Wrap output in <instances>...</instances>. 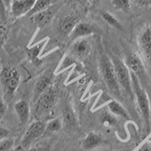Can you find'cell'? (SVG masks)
Segmentation results:
<instances>
[{
    "instance_id": "obj_25",
    "label": "cell",
    "mask_w": 151,
    "mask_h": 151,
    "mask_svg": "<svg viewBox=\"0 0 151 151\" xmlns=\"http://www.w3.org/2000/svg\"><path fill=\"white\" fill-rule=\"evenodd\" d=\"M14 144L13 138L8 137L0 141V151H11Z\"/></svg>"
},
{
    "instance_id": "obj_32",
    "label": "cell",
    "mask_w": 151,
    "mask_h": 151,
    "mask_svg": "<svg viewBox=\"0 0 151 151\" xmlns=\"http://www.w3.org/2000/svg\"><path fill=\"white\" fill-rule=\"evenodd\" d=\"M141 5H148L151 3V0H137Z\"/></svg>"
},
{
    "instance_id": "obj_26",
    "label": "cell",
    "mask_w": 151,
    "mask_h": 151,
    "mask_svg": "<svg viewBox=\"0 0 151 151\" xmlns=\"http://www.w3.org/2000/svg\"><path fill=\"white\" fill-rule=\"evenodd\" d=\"M42 48V45H36L33 46L31 49L29 50L28 52V55L30 58V59L33 60L34 63H36V59H37V56L39 55L40 52V50Z\"/></svg>"
},
{
    "instance_id": "obj_1",
    "label": "cell",
    "mask_w": 151,
    "mask_h": 151,
    "mask_svg": "<svg viewBox=\"0 0 151 151\" xmlns=\"http://www.w3.org/2000/svg\"><path fill=\"white\" fill-rule=\"evenodd\" d=\"M99 67L103 80L112 95L116 98H121L120 86L117 80L115 67L111 59L107 55H103L99 60Z\"/></svg>"
},
{
    "instance_id": "obj_16",
    "label": "cell",
    "mask_w": 151,
    "mask_h": 151,
    "mask_svg": "<svg viewBox=\"0 0 151 151\" xmlns=\"http://www.w3.org/2000/svg\"><path fill=\"white\" fill-rule=\"evenodd\" d=\"M50 80L51 77L48 75H45L42 76L39 80L36 82L33 89V98L34 101H37L41 94L50 86Z\"/></svg>"
},
{
    "instance_id": "obj_11",
    "label": "cell",
    "mask_w": 151,
    "mask_h": 151,
    "mask_svg": "<svg viewBox=\"0 0 151 151\" xmlns=\"http://www.w3.org/2000/svg\"><path fill=\"white\" fill-rule=\"evenodd\" d=\"M51 8L31 15V22L39 28H43L47 26L52 21L55 15V11Z\"/></svg>"
},
{
    "instance_id": "obj_27",
    "label": "cell",
    "mask_w": 151,
    "mask_h": 151,
    "mask_svg": "<svg viewBox=\"0 0 151 151\" xmlns=\"http://www.w3.org/2000/svg\"><path fill=\"white\" fill-rule=\"evenodd\" d=\"M136 151H151V141L147 140L141 143Z\"/></svg>"
},
{
    "instance_id": "obj_30",
    "label": "cell",
    "mask_w": 151,
    "mask_h": 151,
    "mask_svg": "<svg viewBox=\"0 0 151 151\" xmlns=\"http://www.w3.org/2000/svg\"><path fill=\"white\" fill-rule=\"evenodd\" d=\"M6 37V30L3 27L0 26V46H2Z\"/></svg>"
},
{
    "instance_id": "obj_4",
    "label": "cell",
    "mask_w": 151,
    "mask_h": 151,
    "mask_svg": "<svg viewBox=\"0 0 151 151\" xmlns=\"http://www.w3.org/2000/svg\"><path fill=\"white\" fill-rule=\"evenodd\" d=\"M114 67H115L116 73L117 80L119 84L127 93L130 97L134 94L132 90V78H131V72L127 67L125 62L122 61L119 57L113 55L111 58Z\"/></svg>"
},
{
    "instance_id": "obj_2",
    "label": "cell",
    "mask_w": 151,
    "mask_h": 151,
    "mask_svg": "<svg viewBox=\"0 0 151 151\" xmlns=\"http://www.w3.org/2000/svg\"><path fill=\"white\" fill-rule=\"evenodd\" d=\"M131 78H132L133 93L135 95L137 105L144 119L145 127L148 131L150 129V106L149 98L145 90L141 86L138 78L132 73H131Z\"/></svg>"
},
{
    "instance_id": "obj_21",
    "label": "cell",
    "mask_w": 151,
    "mask_h": 151,
    "mask_svg": "<svg viewBox=\"0 0 151 151\" xmlns=\"http://www.w3.org/2000/svg\"><path fill=\"white\" fill-rule=\"evenodd\" d=\"M112 5L114 9L122 12H128L130 9V0H112Z\"/></svg>"
},
{
    "instance_id": "obj_3",
    "label": "cell",
    "mask_w": 151,
    "mask_h": 151,
    "mask_svg": "<svg viewBox=\"0 0 151 151\" xmlns=\"http://www.w3.org/2000/svg\"><path fill=\"white\" fill-rule=\"evenodd\" d=\"M21 82L18 69L12 66H5L0 71V83L8 94H13Z\"/></svg>"
},
{
    "instance_id": "obj_31",
    "label": "cell",
    "mask_w": 151,
    "mask_h": 151,
    "mask_svg": "<svg viewBox=\"0 0 151 151\" xmlns=\"http://www.w3.org/2000/svg\"><path fill=\"white\" fill-rule=\"evenodd\" d=\"M12 2H13V0H1L2 7L4 12H5V10H7V9H10Z\"/></svg>"
},
{
    "instance_id": "obj_20",
    "label": "cell",
    "mask_w": 151,
    "mask_h": 151,
    "mask_svg": "<svg viewBox=\"0 0 151 151\" xmlns=\"http://www.w3.org/2000/svg\"><path fill=\"white\" fill-rule=\"evenodd\" d=\"M101 16L102 19H103L104 21L106 23H107V24H108L110 26H111L112 27L115 28L117 30H123V27H122V24H120V22H119L113 14L109 13L108 12H102L101 13Z\"/></svg>"
},
{
    "instance_id": "obj_9",
    "label": "cell",
    "mask_w": 151,
    "mask_h": 151,
    "mask_svg": "<svg viewBox=\"0 0 151 151\" xmlns=\"http://www.w3.org/2000/svg\"><path fill=\"white\" fill-rule=\"evenodd\" d=\"M36 0H13L10 11L15 18L28 14L33 9Z\"/></svg>"
},
{
    "instance_id": "obj_15",
    "label": "cell",
    "mask_w": 151,
    "mask_h": 151,
    "mask_svg": "<svg viewBox=\"0 0 151 151\" xmlns=\"http://www.w3.org/2000/svg\"><path fill=\"white\" fill-rule=\"evenodd\" d=\"M103 142L101 136L95 132H90L82 142V147L84 150H90L99 147Z\"/></svg>"
},
{
    "instance_id": "obj_33",
    "label": "cell",
    "mask_w": 151,
    "mask_h": 151,
    "mask_svg": "<svg viewBox=\"0 0 151 151\" xmlns=\"http://www.w3.org/2000/svg\"><path fill=\"white\" fill-rule=\"evenodd\" d=\"M98 151H112V150H98Z\"/></svg>"
},
{
    "instance_id": "obj_17",
    "label": "cell",
    "mask_w": 151,
    "mask_h": 151,
    "mask_svg": "<svg viewBox=\"0 0 151 151\" xmlns=\"http://www.w3.org/2000/svg\"><path fill=\"white\" fill-rule=\"evenodd\" d=\"M62 122L67 127L71 128L76 124V117L74 112L70 106L66 105L62 111Z\"/></svg>"
},
{
    "instance_id": "obj_10",
    "label": "cell",
    "mask_w": 151,
    "mask_h": 151,
    "mask_svg": "<svg viewBox=\"0 0 151 151\" xmlns=\"http://www.w3.org/2000/svg\"><path fill=\"white\" fill-rule=\"evenodd\" d=\"M91 46L85 38L79 39L73 42L70 46V53L78 59H83L89 55Z\"/></svg>"
},
{
    "instance_id": "obj_8",
    "label": "cell",
    "mask_w": 151,
    "mask_h": 151,
    "mask_svg": "<svg viewBox=\"0 0 151 151\" xmlns=\"http://www.w3.org/2000/svg\"><path fill=\"white\" fill-rule=\"evenodd\" d=\"M100 32L101 30L99 28L94 24L86 22H79L69 37L71 42H73L79 39L85 38Z\"/></svg>"
},
{
    "instance_id": "obj_13",
    "label": "cell",
    "mask_w": 151,
    "mask_h": 151,
    "mask_svg": "<svg viewBox=\"0 0 151 151\" xmlns=\"http://www.w3.org/2000/svg\"><path fill=\"white\" fill-rule=\"evenodd\" d=\"M139 45L143 55L151 60V27L142 32L139 37Z\"/></svg>"
},
{
    "instance_id": "obj_6",
    "label": "cell",
    "mask_w": 151,
    "mask_h": 151,
    "mask_svg": "<svg viewBox=\"0 0 151 151\" xmlns=\"http://www.w3.org/2000/svg\"><path fill=\"white\" fill-rule=\"evenodd\" d=\"M46 129V123L42 120H37L28 126L22 140L21 146L24 149H28L37 139H39Z\"/></svg>"
},
{
    "instance_id": "obj_23",
    "label": "cell",
    "mask_w": 151,
    "mask_h": 151,
    "mask_svg": "<svg viewBox=\"0 0 151 151\" xmlns=\"http://www.w3.org/2000/svg\"><path fill=\"white\" fill-rule=\"evenodd\" d=\"M101 122L104 125H108V126H113V125H116L117 124V120L115 117L107 112H104L101 115Z\"/></svg>"
},
{
    "instance_id": "obj_28",
    "label": "cell",
    "mask_w": 151,
    "mask_h": 151,
    "mask_svg": "<svg viewBox=\"0 0 151 151\" xmlns=\"http://www.w3.org/2000/svg\"><path fill=\"white\" fill-rule=\"evenodd\" d=\"M7 110V104L5 102L3 98L0 96V116H2L5 114Z\"/></svg>"
},
{
    "instance_id": "obj_12",
    "label": "cell",
    "mask_w": 151,
    "mask_h": 151,
    "mask_svg": "<svg viewBox=\"0 0 151 151\" xmlns=\"http://www.w3.org/2000/svg\"><path fill=\"white\" fill-rule=\"evenodd\" d=\"M79 23V18L75 15H67L62 19L58 25V31L62 36H70Z\"/></svg>"
},
{
    "instance_id": "obj_19",
    "label": "cell",
    "mask_w": 151,
    "mask_h": 151,
    "mask_svg": "<svg viewBox=\"0 0 151 151\" xmlns=\"http://www.w3.org/2000/svg\"><path fill=\"white\" fill-rule=\"evenodd\" d=\"M55 2H56V0H36L33 9L30 11V12L28 14L31 16L34 14H36L38 12L46 10V9L52 7V5Z\"/></svg>"
},
{
    "instance_id": "obj_14",
    "label": "cell",
    "mask_w": 151,
    "mask_h": 151,
    "mask_svg": "<svg viewBox=\"0 0 151 151\" xmlns=\"http://www.w3.org/2000/svg\"><path fill=\"white\" fill-rule=\"evenodd\" d=\"M14 111L16 113L17 119L22 125L27 122L29 118V106L27 102L24 100H20L14 104Z\"/></svg>"
},
{
    "instance_id": "obj_5",
    "label": "cell",
    "mask_w": 151,
    "mask_h": 151,
    "mask_svg": "<svg viewBox=\"0 0 151 151\" xmlns=\"http://www.w3.org/2000/svg\"><path fill=\"white\" fill-rule=\"evenodd\" d=\"M57 95H58L57 90L52 86H50L41 94V96L36 101V109H35V114L36 116L40 117L43 115H45L52 110L56 101Z\"/></svg>"
},
{
    "instance_id": "obj_7",
    "label": "cell",
    "mask_w": 151,
    "mask_h": 151,
    "mask_svg": "<svg viewBox=\"0 0 151 151\" xmlns=\"http://www.w3.org/2000/svg\"><path fill=\"white\" fill-rule=\"evenodd\" d=\"M125 64L131 73L137 76L139 80H143L146 77V70L144 62L139 55L135 52H129L125 57Z\"/></svg>"
},
{
    "instance_id": "obj_22",
    "label": "cell",
    "mask_w": 151,
    "mask_h": 151,
    "mask_svg": "<svg viewBox=\"0 0 151 151\" xmlns=\"http://www.w3.org/2000/svg\"><path fill=\"white\" fill-rule=\"evenodd\" d=\"M63 125V122L61 119L57 118L52 119L48 122L46 123V129L45 130L48 131L50 132H58L61 129Z\"/></svg>"
},
{
    "instance_id": "obj_18",
    "label": "cell",
    "mask_w": 151,
    "mask_h": 151,
    "mask_svg": "<svg viewBox=\"0 0 151 151\" xmlns=\"http://www.w3.org/2000/svg\"><path fill=\"white\" fill-rule=\"evenodd\" d=\"M108 109L110 113H113V115L123 117L125 119L129 118L127 111L125 110L123 106L119 103L116 100H112L108 104Z\"/></svg>"
},
{
    "instance_id": "obj_24",
    "label": "cell",
    "mask_w": 151,
    "mask_h": 151,
    "mask_svg": "<svg viewBox=\"0 0 151 151\" xmlns=\"http://www.w3.org/2000/svg\"><path fill=\"white\" fill-rule=\"evenodd\" d=\"M27 151H52L51 146L48 142H40L35 144L28 148Z\"/></svg>"
},
{
    "instance_id": "obj_29",
    "label": "cell",
    "mask_w": 151,
    "mask_h": 151,
    "mask_svg": "<svg viewBox=\"0 0 151 151\" xmlns=\"http://www.w3.org/2000/svg\"><path fill=\"white\" fill-rule=\"evenodd\" d=\"M9 136V131L5 128L0 126V141L8 138Z\"/></svg>"
}]
</instances>
